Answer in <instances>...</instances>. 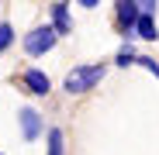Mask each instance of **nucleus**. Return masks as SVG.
<instances>
[{
    "instance_id": "f03ea898",
    "label": "nucleus",
    "mask_w": 159,
    "mask_h": 155,
    "mask_svg": "<svg viewBox=\"0 0 159 155\" xmlns=\"http://www.w3.org/2000/svg\"><path fill=\"white\" fill-rule=\"evenodd\" d=\"M56 41H59L56 28L45 24V28H35L31 35H24V52H28V55H45V52L56 48Z\"/></svg>"
},
{
    "instance_id": "0eeeda50",
    "label": "nucleus",
    "mask_w": 159,
    "mask_h": 155,
    "mask_svg": "<svg viewBox=\"0 0 159 155\" xmlns=\"http://www.w3.org/2000/svg\"><path fill=\"white\" fill-rule=\"evenodd\" d=\"M135 35H139V38H145V41H156V38H159V35H156V21L142 14V17H139V24H135Z\"/></svg>"
},
{
    "instance_id": "20e7f679",
    "label": "nucleus",
    "mask_w": 159,
    "mask_h": 155,
    "mask_svg": "<svg viewBox=\"0 0 159 155\" xmlns=\"http://www.w3.org/2000/svg\"><path fill=\"white\" fill-rule=\"evenodd\" d=\"M114 11H118V24H121V31L131 35V31H135V24H139V17H142L139 4H135V0H121V4H114Z\"/></svg>"
},
{
    "instance_id": "f257e3e1",
    "label": "nucleus",
    "mask_w": 159,
    "mask_h": 155,
    "mask_svg": "<svg viewBox=\"0 0 159 155\" xmlns=\"http://www.w3.org/2000/svg\"><path fill=\"white\" fill-rule=\"evenodd\" d=\"M104 72H107V66L104 62H93V66H73L69 72H66V93H87V90H93L100 80H104Z\"/></svg>"
},
{
    "instance_id": "6e6552de",
    "label": "nucleus",
    "mask_w": 159,
    "mask_h": 155,
    "mask_svg": "<svg viewBox=\"0 0 159 155\" xmlns=\"http://www.w3.org/2000/svg\"><path fill=\"white\" fill-rule=\"evenodd\" d=\"M48 155H62V131L48 127Z\"/></svg>"
},
{
    "instance_id": "7ed1b4c3",
    "label": "nucleus",
    "mask_w": 159,
    "mask_h": 155,
    "mask_svg": "<svg viewBox=\"0 0 159 155\" xmlns=\"http://www.w3.org/2000/svg\"><path fill=\"white\" fill-rule=\"evenodd\" d=\"M17 121H21V135H24V141H38V138H42L45 124H42V114H38V110H31V107H21Z\"/></svg>"
},
{
    "instance_id": "39448f33",
    "label": "nucleus",
    "mask_w": 159,
    "mask_h": 155,
    "mask_svg": "<svg viewBox=\"0 0 159 155\" xmlns=\"http://www.w3.org/2000/svg\"><path fill=\"white\" fill-rule=\"evenodd\" d=\"M21 80H24V86H28L35 97H45L48 90H52V83H48V76L42 72V69H24V76H21Z\"/></svg>"
},
{
    "instance_id": "1a4fd4ad",
    "label": "nucleus",
    "mask_w": 159,
    "mask_h": 155,
    "mask_svg": "<svg viewBox=\"0 0 159 155\" xmlns=\"http://www.w3.org/2000/svg\"><path fill=\"white\" fill-rule=\"evenodd\" d=\"M11 41H14V28H11V21H0V52H4Z\"/></svg>"
},
{
    "instance_id": "9d476101",
    "label": "nucleus",
    "mask_w": 159,
    "mask_h": 155,
    "mask_svg": "<svg viewBox=\"0 0 159 155\" xmlns=\"http://www.w3.org/2000/svg\"><path fill=\"white\" fill-rule=\"evenodd\" d=\"M131 62H139V55H135V48H131V45H125V48L118 52V66H131Z\"/></svg>"
},
{
    "instance_id": "9b49d317",
    "label": "nucleus",
    "mask_w": 159,
    "mask_h": 155,
    "mask_svg": "<svg viewBox=\"0 0 159 155\" xmlns=\"http://www.w3.org/2000/svg\"><path fill=\"white\" fill-rule=\"evenodd\" d=\"M139 66H145V69H149V72L156 76V80H159V62H156V59H149V55H142V59H139Z\"/></svg>"
},
{
    "instance_id": "423d86ee",
    "label": "nucleus",
    "mask_w": 159,
    "mask_h": 155,
    "mask_svg": "<svg viewBox=\"0 0 159 155\" xmlns=\"http://www.w3.org/2000/svg\"><path fill=\"white\" fill-rule=\"evenodd\" d=\"M52 28H56V35H69V31H73L69 4H52Z\"/></svg>"
}]
</instances>
